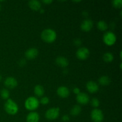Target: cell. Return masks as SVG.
Segmentation results:
<instances>
[{
	"label": "cell",
	"instance_id": "cell-1",
	"mask_svg": "<svg viewBox=\"0 0 122 122\" xmlns=\"http://www.w3.org/2000/svg\"><path fill=\"white\" fill-rule=\"evenodd\" d=\"M42 39L46 43H52L57 39V33L52 29H46L41 33Z\"/></svg>",
	"mask_w": 122,
	"mask_h": 122
},
{
	"label": "cell",
	"instance_id": "cell-2",
	"mask_svg": "<svg viewBox=\"0 0 122 122\" xmlns=\"http://www.w3.org/2000/svg\"><path fill=\"white\" fill-rule=\"evenodd\" d=\"M4 109L7 113L10 115H15L18 113L19 106L15 102L11 99L7 100L4 104Z\"/></svg>",
	"mask_w": 122,
	"mask_h": 122
},
{
	"label": "cell",
	"instance_id": "cell-3",
	"mask_svg": "<svg viewBox=\"0 0 122 122\" xmlns=\"http://www.w3.org/2000/svg\"><path fill=\"white\" fill-rule=\"evenodd\" d=\"M39 101L35 97H30L27 98L25 102V107L29 111H34L38 108L39 106Z\"/></svg>",
	"mask_w": 122,
	"mask_h": 122
},
{
	"label": "cell",
	"instance_id": "cell-4",
	"mask_svg": "<svg viewBox=\"0 0 122 122\" xmlns=\"http://www.w3.org/2000/svg\"><path fill=\"white\" fill-rule=\"evenodd\" d=\"M117 40L116 36L113 32H107L103 35V42L108 46H112L116 43Z\"/></svg>",
	"mask_w": 122,
	"mask_h": 122
},
{
	"label": "cell",
	"instance_id": "cell-5",
	"mask_svg": "<svg viewBox=\"0 0 122 122\" xmlns=\"http://www.w3.org/2000/svg\"><path fill=\"white\" fill-rule=\"evenodd\" d=\"M60 114V108L53 107L49 108L45 113V117L50 120H54L58 117Z\"/></svg>",
	"mask_w": 122,
	"mask_h": 122
},
{
	"label": "cell",
	"instance_id": "cell-6",
	"mask_svg": "<svg viewBox=\"0 0 122 122\" xmlns=\"http://www.w3.org/2000/svg\"><path fill=\"white\" fill-rule=\"evenodd\" d=\"M91 117L94 122H102L104 120V114L101 110L95 108L91 112Z\"/></svg>",
	"mask_w": 122,
	"mask_h": 122
},
{
	"label": "cell",
	"instance_id": "cell-7",
	"mask_svg": "<svg viewBox=\"0 0 122 122\" xmlns=\"http://www.w3.org/2000/svg\"><path fill=\"white\" fill-rule=\"evenodd\" d=\"M90 54V51L87 48L81 47L79 48L76 51V57L77 58L82 60L87 59Z\"/></svg>",
	"mask_w": 122,
	"mask_h": 122
},
{
	"label": "cell",
	"instance_id": "cell-8",
	"mask_svg": "<svg viewBox=\"0 0 122 122\" xmlns=\"http://www.w3.org/2000/svg\"><path fill=\"white\" fill-rule=\"evenodd\" d=\"M76 100L80 104L85 105L89 102V97L88 94H86V93L80 92L76 96Z\"/></svg>",
	"mask_w": 122,
	"mask_h": 122
},
{
	"label": "cell",
	"instance_id": "cell-9",
	"mask_svg": "<svg viewBox=\"0 0 122 122\" xmlns=\"http://www.w3.org/2000/svg\"><path fill=\"white\" fill-rule=\"evenodd\" d=\"M4 85L9 89H14L17 86V81L13 77H8L5 79Z\"/></svg>",
	"mask_w": 122,
	"mask_h": 122
},
{
	"label": "cell",
	"instance_id": "cell-10",
	"mask_svg": "<svg viewBox=\"0 0 122 122\" xmlns=\"http://www.w3.org/2000/svg\"><path fill=\"white\" fill-rule=\"evenodd\" d=\"M93 25V21L91 19H85L81 23V28L84 32H89L92 28Z\"/></svg>",
	"mask_w": 122,
	"mask_h": 122
},
{
	"label": "cell",
	"instance_id": "cell-11",
	"mask_svg": "<svg viewBox=\"0 0 122 122\" xmlns=\"http://www.w3.org/2000/svg\"><path fill=\"white\" fill-rule=\"evenodd\" d=\"M38 50L36 48H30L25 52V57L27 59L33 60L37 57Z\"/></svg>",
	"mask_w": 122,
	"mask_h": 122
},
{
	"label": "cell",
	"instance_id": "cell-12",
	"mask_svg": "<svg viewBox=\"0 0 122 122\" xmlns=\"http://www.w3.org/2000/svg\"><path fill=\"white\" fill-rule=\"evenodd\" d=\"M57 95L60 97L65 98L68 97L69 96V95H70V91H69V89L66 86H60L57 89Z\"/></svg>",
	"mask_w": 122,
	"mask_h": 122
},
{
	"label": "cell",
	"instance_id": "cell-13",
	"mask_svg": "<svg viewBox=\"0 0 122 122\" xmlns=\"http://www.w3.org/2000/svg\"><path fill=\"white\" fill-rule=\"evenodd\" d=\"M86 87L87 90H88L90 93H92V94L97 92L99 89L98 85L96 82L92 81H89V82H87Z\"/></svg>",
	"mask_w": 122,
	"mask_h": 122
},
{
	"label": "cell",
	"instance_id": "cell-14",
	"mask_svg": "<svg viewBox=\"0 0 122 122\" xmlns=\"http://www.w3.org/2000/svg\"><path fill=\"white\" fill-rule=\"evenodd\" d=\"M39 120V115L36 112H32L27 114L26 117L27 122H38Z\"/></svg>",
	"mask_w": 122,
	"mask_h": 122
},
{
	"label": "cell",
	"instance_id": "cell-15",
	"mask_svg": "<svg viewBox=\"0 0 122 122\" xmlns=\"http://www.w3.org/2000/svg\"><path fill=\"white\" fill-rule=\"evenodd\" d=\"M56 63L58 66H60L63 68H66L69 65L68 60L63 56H59V57H57L56 60Z\"/></svg>",
	"mask_w": 122,
	"mask_h": 122
},
{
	"label": "cell",
	"instance_id": "cell-16",
	"mask_svg": "<svg viewBox=\"0 0 122 122\" xmlns=\"http://www.w3.org/2000/svg\"><path fill=\"white\" fill-rule=\"evenodd\" d=\"M28 5L33 11H39L41 8V3L38 0L29 1L28 2Z\"/></svg>",
	"mask_w": 122,
	"mask_h": 122
},
{
	"label": "cell",
	"instance_id": "cell-17",
	"mask_svg": "<svg viewBox=\"0 0 122 122\" xmlns=\"http://www.w3.org/2000/svg\"><path fill=\"white\" fill-rule=\"evenodd\" d=\"M34 93L37 97H41L44 94V89L41 85H36L34 88Z\"/></svg>",
	"mask_w": 122,
	"mask_h": 122
},
{
	"label": "cell",
	"instance_id": "cell-18",
	"mask_svg": "<svg viewBox=\"0 0 122 122\" xmlns=\"http://www.w3.org/2000/svg\"><path fill=\"white\" fill-rule=\"evenodd\" d=\"M98 82L100 85L102 86H107L110 83L111 80L107 76H102L98 79Z\"/></svg>",
	"mask_w": 122,
	"mask_h": 122
},
{
	"label": "cell",
	"instance_id": "cell-19",
	"mask_svg": "<svg viewBox=\"0 0 122 122\" xmlns=\"http://www.w3.org/2000/svg\"><path fill=\"white\" fill-rule=\"evenodd\" d=\"M102 59L106 63H111L114 60V56L110 52H107L104 54L102 56Z\"/></svg>",
	"mask_w": 122,
	"mask_h": 122
},
{
	"label": "cell",
	"instance_id": "cell-20",
	"mask_svg": "<svg viewBox=\"0 0 122 122\" xmlns=\"http://www.w3.org/2000/svg\"><path fill=\"white\" fill-rule=\"evenodd\" d=\"M81 111H82V108H81V106H79V105H75L70 110V114L73 116H77L79 114H80Z\"/></svg>",
	"mask_w": 122,
	"mask_h": 122
},
{
	"label": "cell",
	"instance_id": "cell-21",
	"mask_svg": "<svg viewBox=\"0 0 122 122\" xmlns=\"http://www.w3.org/2000/svg\"><path fill=\"white\" fill-rule=\"evenodd\" d=\"M97 28L101 31H105L108 29V25L103 20H100L97 23Z\"/></svg>",
	"mask_w": 122,
	"mask_h": 122
},
{
	"label": "cell",
	"instance_id": "cell-22",
	"mask_svg": "<svg viewBox=\"0 0 122 122\" xmlns=\"http://www.w3.org/2000/svg\"><path fill=\"white\" fill-rule=\"evenodd\" d=\"M0 95H1V98L2 99H4V100H8V99H9L10 92L7 89H2L1 91Z\"/></svg>",
	"mask_w": 122,
	"mask_h": 122
},
{
	"label": "cell",
	"instance_id": "cell-23",
	"mask_svg": "<svg viewBox=\"0 0 122 122\" xmlns=\"http://www.w3.org/2000/svg\"><path fill=\"white\" fill-rule=\"evenodd\" d=\"M112 4L113 7L116 8H121L122 7V0H114L112 1Z\"/></svg>",
	"mask_w": 122,
	"mask_h": 122
},
{
	"label": "cell",
	"instance_id": "cell-24",
	"mask_svg": "<svg viewBox=\"0 0 122 122\" xmlns=\"http://www.w3.org/2000/svg\"><path fill=\"white\" fill-rule=\"evenodd\" d=\"M91 105L94 107H98L100 106V101L97 98H94L91 100Z\"/></svg>",
	"mask_w": 122,
	"mask_h": 122
},
{
	"label": "cell",
	"instance_id": "cell-25",
	"mask_svg": "<svg viewBox=\"0 0 122 122\" xmlns=\"http://www.w3.org/2000/svg\"><path fill=\"white\" fill-rule=\"evenodd\" d=\"M50 102V100L47 97H43L39 101V103L42 105H46Z\"/></svg>",
	"mask_w": 122,
	"mask_h": 122
},
{
	"label": "cell",
	"instance_id": "cell-26",
	"mask_svg": "<svg viewBox=\"0 0 122 122\" xmlns=\"http://www.w3.org/2000/svg\"><path fill=\"white\" fill-rule=\"evenodd\" d=\"M18 63L20 67H23L26 64V61L25 59H21Z\"/></svg>",
	"mask_w": 122,
	"mask_h": 122
},
{
	"label": "cell",
	"instance_id": "cell-27",
	"mask_svg": "<svg viewBox=\"0 0 122 122\" xmlns=\"http://www.w3.org/2000/svg\"><path fill=\"white\" fill-rule=\"evenodd\" d=\"M74 44L76 46H80L82 44V41L79 38H77L74 41Z\"/></svg>",
	"mask_w": 122,
	"mask_h": 122
},
{
	"label": "cell",
	"instance_id": "cell-28",
	"mask_svg": "<svg viewBox=\"0 0 122 122\" xmlns=\"http://www.w3.org/2000/svg\"><path fill=\"white\" fill-rule=\"evenodd\" d=\"M62 120L64 122H69V120H70V117H69V116L68 115L65 114V115H64L62 117Z\"/></svg>",
	"mask_w": 122,
	"mask_h": 122
},
{
	"label": "cell",
	"instance_id": "cell-29",
	"mask_svg": "<svg viewBox=\"0 0 122 122\" xmlns=\"http://www.w3.org/2000/svg\"><path fill=\"white\" fill-rule=\"evenodd\" d=\"M73 93H75V94L77 95V94H79L80 92H81V90H80V89L79 88L76 87V88H75L73 89Z\"/></svg>",
	"mask_w": 122,
	"mask_h": 122
},
{
	"label": "cell",
	"instance_id": "cell-30",
	"mask_svg": "<svg viewBox=\"0 0 122 122\" xmlns=\"http://www.w3.org/2000/svg\"><path fill=\"white\" fill-rule=\"evenodd\" d=\"M42 2H43V3L45 4H51L52 2V0H44V1H42Z\"/></svg>",
	"mask_w": 122,
	"mask_h": 122
},
{
	"label": "cell",
	"instance_id": "cell-31",
	"mask_svg": "<svg viewBox=\"0 0 122 122\" xmlns=\"http://www.w3.org/2000/svg\"><path fill=\"white\" fill-rule=\"evenodd\" d=\"M83 16H85V17L88 16V12H86V11L83 12Z\"/></svg>",
	"mask_w": 122,
	"mask_h": 122
},
{
	"label": "cell",
	"instance_id": "cell-32",
	"mask_svg": "<svg viewBox=\"0 0 122 122\" xmlns=\"http://www.w3.org/2000/svg\"><path fill=\"white\" fill-rule=\"evenodd\" d=\"M39 11H40V13H41V14H42V13H44V12H45V11H44V9H41H41L39 10Z\"/></svg>",
	"mask_w": 122,
	"mask_h": 122
},
{
	"label": "cell",
	"instance_id": "cell-33",
	"mask_svg": "<svg viewBox=\"0 0 122 122\" xmlns=\"http://www.w3.org/2000/svg\"><path fill=\"white\" fill-rule=\"evenodd\" d=\"M2 75H0V82H1V81H2Z\"/></svg>",
	"mask_w": 122,
	"mask_h": 122
},
{
	"label": "cell",
	"instance_id": "cell-34",
	"mask_svg": "<svg viewBox=\"0 0 122 122\" xmlns=\"http://www.w3.org/2000/svg\"><path fill=\"white\" fill-rule=\"evenodd\" d=\"M122 51H120V58H121V59H122Z\"/></svg>",
	"mask_w": 122,
	"mask_h": 122
},
{
	"label": "cell",
	"instance_id": "cell-35",
	"mask_svg": "<svg viewBox=\"0 0 122 122\" xmlns=\"http://www.w3.org/2000/svg\"><path fill=\"white\" fill-rule=\"evenodd\" d=\"M1 4H0V11H1Z\"/></svg>",
	"mask_w": 122,
	"mask_h": 122
}]
</instances>
